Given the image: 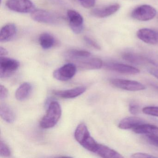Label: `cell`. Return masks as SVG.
<instances>
[{
  "mask_svg": "<svg viewBox=\"0 0 158 158\" xmlns=\"http://www.w3.org/2000/svg\"><path fill=\"white\" fill-rule=\"evenodd\" d=\"M11 152L8 145L2 140L0 142V155L1 157H9L10 156Z\"/></svg>",
  "mask_w": 158,
  "mask_h": 158,
  "instance_id": "cb8c5ba5",
  "label": "cell"
},
{
  "mask_svg": "<svg viewBox=\"0 0 158 158\" xmlns=\"http://www.w3.org/2000/svg\"><path fill=\"white\" fill-rule=\"evenodd\" d=\"M74 62L77 66L84 70L99 69L103 65V62L101 59L98 58H91V56L77 60Z\"/></svg>",
  "mask_w": 158,
  "mask_h": 158,
  "instance_id": "9c48e42d",
  "label": "cell"
},
{
  "mask_svg": "<svg viewBox=\"0 0 158 158\" xmlns=\"http://www.w3.org/2000/svg\"><path fill=\"white\" fill-rule=\"evenodd\" d=\"M120 8V5L115 3L102 8L94 9L91 11V15L97 18H105L117 12Z\"/></svg>",
  "mask_w": 158,
  "mask_h": 158,
  "instance_id": "7c38bea8",
  "label": "cell"
},
{
  "mask_svg": "<svg viewBox=\"0 0 158 158\" xmlns=\"http://www.w3.org/2000/svg\"><path fill=\"white\" fill-rule=\"evenodd\" d=\"M122 57L127 61L137 65H142L148 63L145 56L139 55L133 52H125L122 55Z\"/></svg>",
  "mask_w": 158,
  "mask_h": 158,
  "instance_id": "44dd1931",
  "label": "cell"
},
{
  "mask_svg": "<svg viewBox=\"0 0 158 158\" xmlns=\"http://www.w3.org/2000/svg\"><path fill=\"white\" fill-rule=\"evenodd\" d=\"M132 158H156V157L148 153H142V152H136L132 154L131 156Z\"/></svg>",
  "mask_w": 158,
  "mask_h": 158,
  "instance_id": "f1b7e54d",
  "label": "cell"
},
{
  "mask_svg": "<svg viewBox=\"0 0 158 158\" xmlns=\"http://www.w3.org/2000/svg\"><path fill=\"white\" fill-rule=\"evenodd\" d=\"M31 17L38 23L48 24H56L59 23V18L55 15L43 10H35L31 13Z\"/></svg>",
  "mask_w": 158,
  "mask_h": 158,
  "instance_id": "52a82bcc",
  "label": "cell"
},
{
  "mask_svg": "<svg viewBox=\"0 0 158 158\" xmlns=\"http://www.w3.org/2000/svg\"><path fill=\"white\" fill-rule=\"evenodd\" d=\"M94 153L102 158H123L121 154L112 149L102 144H98Z\"/></svg>",
  "mask_w": 158,
  "mask_h": 158,
  "instance_id": "e0dca14e",
  "label": "cell"
},
{
  "mask_svg": "<svg viewBox=\"0 0 158 158\" xmlns=\"http://www.w3.org/2000/svg\"><path fill=\"white\" fill-rule=\"evenodd\" d=\"M137 36L140 40L150 45L158 44V32L149 29L141 28L137 32Z\"/></svg>",
  "mask_w": 158,
  "mask_h": 158,
  "instance_id": "30bf717a",
  "label": "cell"
},
{
  "mask_svg": "<svg viewBox=\"0 0 158 158\" xmlns=\"http://www.w3.org/2000/svg\"><path fill=\"white\" fill-rule=\"evenodd\" d=\"M67 17L72 31L76 34L81 33L84 27V19L82 15L74 10H69Z\"/></svg>",
  "mask_w": 158,
  "mask_h": 158,
  "instance_id": "ba28073f",
  "label": "cell"
},
{
  "mask_svg": "<svg viewBox=\"0 0 158 158\" xmlns=\"http://www.w3.org/2000/svg\"><path fill=\"white\" fill-rule=\"evenodd\" d=\"M90 136L89 131L84 123L80 124L75 131V138L80 145Z\"/></svg>",
  "mask_w": 158,
  "mask_h": 158,
  "instance_id": "ffe728a7",
  "label": "cell"
},
{
  "mask_svg": "<svg viewBox=\"0 0 158 158\" xmlns=\"http://www.w3.org/2000/svg\"><path fill=\"white\" fill-rule=\"evenodd\" d=\"M129 112L133 114H136L138 113L139 107L136 105L134 104H131L129 105Z\"/></svg>",
  "mask_w": 158,
  "mask_h": 158,
  "instance_id": "4dcf8cb0",
  "label": "cell"
},
{
  "mask_svg": "<svg viewBox=\"0 0 158 158\" xmlns=\"http://www.w3.org/2000/svg\"><path fill=\"white\" fill-rule=\"evenodd\" d=\"M39 42L40 46L43 49H48L54 46L55 39L50 34L45 33L41 34L40 36Z\"/></svg>",
  "mask_w": 158,
  "mask_h": 158,
  "instance_id": "603a6c76",
  "label": "cell"
},
{
  "mask_svg": "<svg viewBox=\"0 0 158 158\" xmlns=\"http://www.w3.org/2000/svg\"><path fill=\"white\" fill-rule=\"evenodd\" d=\"M135 133L146 135L147 137L158 138V127L149 124H142L133 129Z\"/></svg>",
  "mask_w": 158,
  "mask_h": 158,
  "instance_id": "4fadbf2b",
  "label": "cell"
},
{
  "mask_svg": "<svg viewBox=\"0 0 158 158\" xmlns=\"http://www.w3.org/2000/svg\"><path fill=\"white\" fill-rule=\"evenodd\" d=\"M0 115L2 118L7 123H12L15 120V114L10 106L6 103L0 105Z\"/></svg>",
  "mask_w": 158,
  "mask_h": 158,
  "instance_id": "ac0fdd59",
  "label": "cell"
},
{
  "mask_svg": "<svg viewBox=\"0 0 158 158\" xmlns=\"http://www.w3.org/2000/svg\"><path fill=\"white\" fill-rule=\"evenodd\" d=\"M8 90L7 89L2 85H0V99H4L7 98L8 95Z\"/></svg>",
  "mask_w": 158,
  "mask_h": 158,
  "instance_id": "f546056e",
  "label": "cell"
},
{
  "mask_svg": "<svg viewBox=\"0 0 158 158\" xmlns=\"http://www.w3.org/2000/svg\"><path fill=\"white\" fill-rule=\"evenodd\" d=\"M86 90L85 87H78L67 90H55L53 91V94L63 98H74L83 94Z\"/></svg>",
  "mask_w": 158,
  "mask_h": 158,
  "instance_id": "9a60e30c",
  "label": "cell"
},
{
  "mask_svg": "<svg viewBox=\"0 0 158 158\" xmlns=\"http://www.w3.org/2000/svg\"><path fill=\"white\" fill-rule=\"evenodd\" d=\"M104 66L108 70L114 71L120 73L135 75L139 73L140 72V71L135 67L117 63H107L104 64Z\"/></svg>",
  "mask_w": 158,
  "mask_h": 158,
  "instance_id": "8fae6325",
  "label": "cell"
},
{
  "mask_svg": "<svg viewBox=\"0 0 158 158\" xmlns=\"http://www.w3.org/2000/svg\"><path fill=\"white\" fill-rule=\"evenodd\" d=\"M91 55V53L89 52L81 50H70L66 53V57L67 59L73 62L83 58L90 57Z\"/></svg>",
  "mask_w": 158,
  "mask_h": 158,
  "instance_id": "7402d4cb",
  "label": "cell"
},
{
  "mask_svg": "<svg viewBox=\"0 0 158 158\" xmlns=\"http://www.w3.org/2000/svg\"><path fill=\"white\" fill-rule=\"evenodd\" d=\"M155 8L148 5H142L135 9L131 13L132 18L140 21H148L156 16Z\"/></svg>",
  "mask_w": 158,
  "mask_h": 158,
  "instance_id": "3957f363",
  "label": "cell"
},
{
  "mask_svg": "<svg viewBox=\"0 0 158 158\" xmlns=\"http://www.w3.org/2000/svg\"><path fill=\"white\" fill-rule=\"evenodd\" d=\"M32 90V86L30 83H23L16 90L15 98L20 101L25 100L30 96Z\"/></svg>",
  "mask_w": 158,
  "mask_h": 158,
  "instance_id": "d6986e66",
  "label": "cell"
},
{
  "mask_svg": "<svg viewBox=\"0 0 158 158\" xmlns=\"http://www.w3.org/2000/svg\"><path fill=\"white\" fill-rule=\"evenodd\" d=\"M148 141L150 144L155 147H158V138L147 137Z\"/></svg>",
  "mask_w": 158,
  "mask_h": 158,
  "instance_id": "1f68e13d",
  "label": "cell"
},
{
  "mask_svg": "<svg viewBox=\"0 0 158 158\" xmlns=\"http://www.w3.org/2000/svg\"><path fill=\"white\" fill-rule=\"evenodd\" d=\"M6 6L11 10L21 13H29L35 10V6L30 0H8Z\"/></svg>",
  "mask_w": 158,
  "mask_h": 158,
  "instance_id": "277c9868",
  "label": "cell"
},
{
  "mask_svg": "<svg viewBox=\"0 0 158 158\" xmlns=\"http://www.w3.org/2000/svg\"><path fill=\"white\" fill-rule=\"evenodd\" d=\"M8 54V51L6 49L4 48H2V47L0 48V55H1V57L6 56Z\"/></svg>",
  "mask_w": 158,
  "mask_h": 158,
  "instance_id": "836d02e7",
  "label": "cell"
},
{
  "mask_svg": "<svg viewBox=\"0 0 158 158\" xmlns=\"http://www.w3.org/2000/svg\"><path fill=\"white\" fill-rule=\"evenodd\" d=\"M61 114V108L59 102H51L49 105L47 113L40 121V127L48 129L55 126L60 120Z\"/></svg>",
  "mask_w": 158,
  "mask_h": 158,
  "instance_id": "6da1fadb",
  "label": "cell"
},
{
  "mask_svg": "<svg viewBox=\"0 0 158 158\" xmlns=\"http://www.w3.org/2000/svg\"><path fill=\"white\" fill-rule=\"evenodd\" d=\"M78 1L83 7L88 9L94 7L96 0H78Z\"/></svg>",
  "mask_w": 158,
  "mask_h": 158,
  "instance_id": "4316f807",
  "label": "cell"
},
{
  "mask_svg": "<svg viewBox=\"0 0 158 158\" xmlns=\"http://www.w3.org/2000/svg\"><path fill=\"white\" fill-rule=\"evenodd\" d=\"M84 40H85V41L86 42L87 44H88L89 46L93 47V48L96 49H100L101 48L97 42H95L94 40H93L90 39V38L88 37L85 36L84 37Z\"/></svg>",
  "mask_w": 158,
  "mask_h": 158,
  "instance_id": "83f0119b",
  "label": "cell"
},
{
  "mask_svg": "<svg viewBox=\"0 0 158 158\" xmlns=\"http://www.w3.org/2000/svg\"><path fill=\"white\" fill-rule=\"evenodd\" d=\"M146 123L144 120L137 117H128L121 120L118 127L122 129H134L142 124Z\"/></svg>",
  "mask_w": 158,
  "mask_h": 158,
  "instance_id": "2e32d148",
  "label": "cell"
},
{
  "mask_svg": "<svg viewBox=\"0 0 158 158\" xmlns=\"http://www.w3.org/2000/svg\"><path fill=\"white\" fill-rule=\"evenodd\" d=\"M77 68L75 64H66L53 72V77L59 81H68L74 76L76 73Z\"/></svg>",
  "mask_w": 158,
  "mask_h": 158,
  "instance_id": "5b68a950",
  "label": "cell"
},
{
  "mask_svg": "<svg viewBox=\"0 0 158 158\" xmlns=\"http://www.w3.org/2000/svg\"><path fill=\"white\" fill-rule=\"evenodd\" d=\"M148 63H150L158 67V55L154 53H149L145 55Z\"/></svg>",
  "mask_w": 158,
  "mask_h": 158,
  "instance_id": "d4e9b609",
  "label": "cell"
},
{
  "mask_svg": "<svg viewBox=\"0 0 158 158\" xmlns=\"http://www.w3.org/2000/svg\"><path fill=\"white\" fill-rule=\"evenodd\" d=\"M20 66L18 61L11 58L1 57L0 59V77L7 78L11 76Z\"/></svg>",
  "mask_w": 158,
  "mask_h": 158,
  "instance_id": "7a4b0ae2",
  "label": "cell"
},
{
  "mask_svg": "<svg viewBox=\"0 0 158 158\" xmlns=\"http://www.w3.org/2000/svg\"><path fill=\"white\" fill-rule=\"evenodd\" d=\"M110 82L113 85L118 88L128 91H139L146 89L143 84L133 80L113 78L111 79Z\"/></svg>",
  "mask_w": 158,
  "mask_h": 158,
  "instance_id": "8992f818",
  "label": "cell"
},
{
  "mask_svg": "<svg viewBox=\"0 0 158 158\" xmlns=\"http://www.w3.org/2000/svg\"><path fill=\"white\" fill-rule=\"evenodd\" d=\"M150 73L154 77L158 79V69L155 68H151L149 71Z\"/></svg>",
  "mask_w": 158,
  "mask_h": 158,
  "instance_id": "d6a6232c",
  "label": "cell"
},
{
  "mask_svg": "<svg viewBox=\"0 0 158 158\" xmlns=\"http://www.w3.org/2000/svg\"><path fill=\"white\" fill-rule=\"evenodd\" d=\"M142 111L145 114L158 117V107H146L143 108Z\"/></svg>",
  "mask_w": 158,
  "mask_h": 158,
  "instance_id": "484cf974",
  "label": "cell"
},
{
  "mask_svg": "<svg viewBox=\"0 0 158 158\" xmlns=\"http://www.w3.org/2000/svg\"><path fill=\"white\" fill-rule=\"evenodd\" d=\"M17 27L14 24H8L2 28L0 32V41L2 43L11 40L17 34Z\"/></svg>",
  "mask_w": 158,
  "mask_h": 158,
  "instance_id": "5bb4252c",
  "label": "cell"
}]
</instances>
